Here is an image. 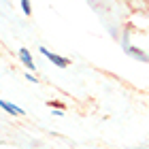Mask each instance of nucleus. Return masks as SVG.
I'll use <instances>...</instances> for the list:
<instances>
[{
    "mask_svg": "<svg viewBox=\"0 0 149 149\" xmlns=\"http://www.w3.org/2000/svg\"><path fill=\"white\" fill-rule=\"evenodd\" d=\"M40 53L49 60L51 64H56L58 68H66V66H70V60L68 58H62V56H58V53H53V51H49L47 47H40Z\"/></svg>",
    "mask_w": 149,
    "mask_h": 149,
    "instance_id": "f257e3e1",
    "label": "nucleus"
},
{
    "mask_svg": "<svg viewBox=\"0 0 149 149\" xmlns=\"http://www.w3.org/2000/svg\"><path fill=\"white\" fill-rule=\"evenodd\" d=\"M17 53H19V60L24 62V66H26V68H30V70H36V64H34V60H32L30 51L26 49V47H22V49H19Z\"/></svg>",
    "mask_w": 149,
    "mask_h": 149,
    "instance_id": "f03ea898",
    "label": "nucleus"
},
{
    "mask_svg": "<svg viewBox=\"0 0 149 149\" xmlns=\"http://www.w3.org/2000/svg\"><path fill=\"white\" fill-rule=\"evenodd\" d=\"M0 104H2V109H4V111H9V113H13V115H19V117H24V115H26V113H24V109H19V107L11 104L9 100H2Z\"/></svg>",
    "mask_w": 149,
    "mask_h": 149,
    "instance_id": "7ed1b4c3",
    "label": "nucleus"
},
{
    "mask_svg": "<svg viewBox=\"0 0 149 149\" xmlns=\"http://www.w3.org/2000/svg\"><path fill=\"white\" fill-rule=\"evenodd\" d=\"M47 107L53 111H66V102H62V100H47Z\"/></svg>",
    "mask_w": 149,
    "mask_h": 149,
    "instance_id": "20e7f679",
    "label": "nucleus"
},
{
    "mask_svg": "<svg viewBox=\"0 0 149 149\" xmlns=\"http://www.w3.org/2000/svg\"><path fill=\"white\" fill-rule=\"evenodd\" d=\"M22 11L26 17H32V6H30V0H22Z\"/></svg>",
    "mask_w": 149,
    "mask_h": 149,
    "instance_id": "39448f33",
    "label": "nucleus"
},
{
    "mask_svg": "<svg viewBox=\"0 0 149 149\" xmlns=\"http://www.w3.org/2000/svg\"><path fill=\"white\" fill-rule=\"evenodd\" d=\"M26 79H28V81H32V83H38V79H36L32 72H26Z\"/></svg>",
    "mask_w": 149,
    "mask_h": 149,
    "instance_id": "423d86ee",
    "label": "nucleus"
}]
</instances>
